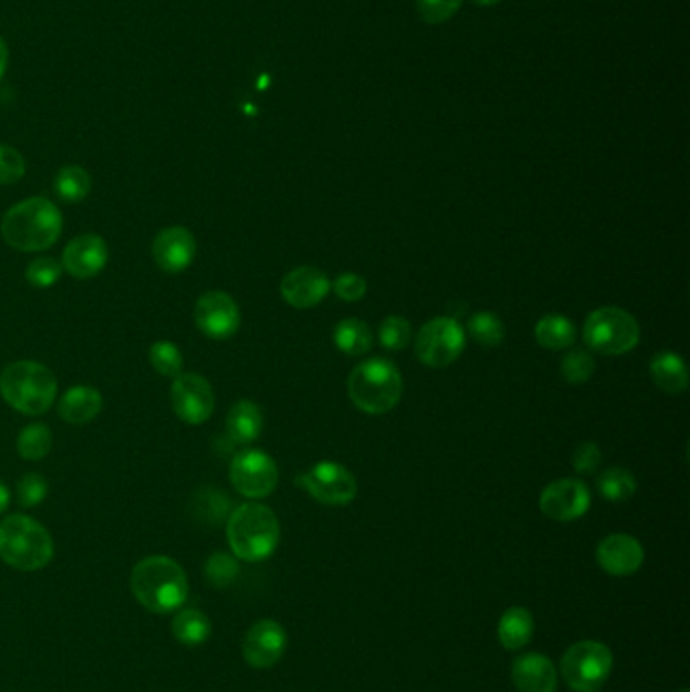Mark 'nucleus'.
<instances>
[{
	"label": "nucleus",
	"mask_w": 690,
	"mask_h": 692,
	"mask_svg": "<svg viewBox=\"0 0 690 692\" xmlns=\"http://www.w3.org/2000/svg\"><path fill=\"white\" fill-rule=\"evenodd\" d=\"M61 211L45 197H31L14 205L0 221L2 240L25 253L49 250L61 238Z\"/></svg>",
	"instance_id": "f257e3e1"
},
{
	"label": "nucleus",
	"mask_w": 690,
	"mask_h": 692,
	"mask_svg": "<svg viewBox=\"0 0 690 692\" xmlns=\"http://www.w3.org/2000/svg\"><path fill=\"white\" fill-rule=\"evenodd\" d=\"M130 589L136 601L148 612L174 613L188 598V577L185 569L164 555H150L138 561L130 575Z\"/></svg>",
	"instance_id": "f03ea898"
},
{
	"label": "nucleus",
	"mask_w": 690,
	"mask_h": 692,
	"mask_svg": "<svg viewBox=\"0 0 690 692\" xmlns=\"http://www.w3.org/2000/svg\"><path fill=\"white\" fill-rule=\"evenodd\" d=\"M227 541L238 560L248 563L266 561L279 545L276 512L260 503L238 506L227 519Z\"/></svg>",
	"instance_id": "7ed1b4c3"
},
{
	"label": "nucleus",
	"mask_w": 690,
	"mask_h": 692,
	"mask_svg": "<svg viewBox=\"0 0 690 692\" xmlns=\"http://www.w3.org/2000/svg\"><path fill=\"white\" fill-rule=\"evenodd\" d=\"M55 555L54 539L39 520L11 515L0 522V560L19 572L45 569Z\"/></svg>",
	"instance_id": "20e7f679"
},
{
	"label": "nucleus",
	"mask_w": 690,
	"mask_h": 692,
	"mask_svg": "<svg viewBox=\"0 0 690 692\" xmlns=\"http://www.w3.org/2000/svg\"><path fill=\"white\" fill-rule=\"evenodd\" d=\"M0 395L16 412L43 415L57 397V379L37 360H16L0 373Z\"/></svg>",
	"instance_id": "39448f33"
},
{
	"label": "nucleus",
	"mask_w": 690,
	"mask_h": 692,
	"mask_svg": "<svg viewBox=\"0 0 690 692\" xmlns=\"http://www.w3.org/2000/svg\"><path fill=\"white\" fill-rule=\"evenodd\" d=\"M346 391L360 412L383 415L391 412L401 400L403 379L391 360H365L348 374Z\"/></svg>",
	"instance_id": "423d86ee"
},
{
	"label": "nucleus",
	"mask_w": 690,
	"mask_h": 692,
	"mask_svg": "<svg viewBox=\"0 0 690 692\" xmlns=\"http://www.w3.org/2000/svg\"><path fill=\"white\" fill-rule=\"evenodd\" d=\"M584 341L591 350L601 355H624L636 348L640 326L636 319L622 308H598L585 320Z\"/></svg>",
	"instance_id": "0eeeda50"
},
{
	"label": "nucleus",
	"mask_w": 690,
	"mask_h": 692,
	"mask_svg": "<svg viewBox=\"0 0 690 692\" xmlns=\"http://www.w3.org/2000/svg\"><path fill=\"white\" fill-rule=\"evenodd\" d=\"M613 654L598 639H582L570 646L561 660V677L571 691L598 692L610 679Z\"/></svg>",
	"instance_id": "6e6552de"
},
{
	"label": "nucleus",
	"mask_w": 690,
	"mask_h": 692,
	"mask_svg": "<svg viewBox=\"0 0 690 692\" xmlns=\"http://www.w3.org/2000/svg\"><path fill=\"white\" fill-rule=\"evenodd\" d=\"M465 346L464 328L450 316L429 320L415 338V355L425 367L441 369L462 355Z\"/></svg>",
	"instance_id": "1a4fd4ad"
},
{
	"label": "nucleus",
	"mask_w": 690,
	"mask_h": 692,
	"mask_svg": "<svg viewBox=\"0 0 690 692\" xmlns=\"http://www.w3.org/2000/svg\"><path fill=\"white\" fill-rule=\"evenodd\" d=\"M294 482L322 505L345 506L357 496V480L353 472L336 462H320L304 474H298Z\"/></svg>",
	"instance_id": "9d476101"
},
{
	"label": "nucleus",
	"mask_w": 690,
	"mask_h": 692,
	"mask_svg": "<svg viewBox=\"0 0 690 692\" xmlns=\"http://www.w3.org/2000/svg\"><path fill=\"white\" fill-rule=\"evenodd\" d=\"M233 488L252 500L266 498L278 486V466L262 450H245L238 453L229 468Z\"/></svg>",
	"instance_id": "9b49d317"
},
{
	"label": "nucleus",
	"mask_w": 690,
	"mask_h": 692,
	"mask_svg": "<svg viewBox=\"0 0 690 692\" xmlns=\"http://www.w3.org/2000/svg\"><path fill=\"white\" fill-rule=\"evenodd\" d=\"M171 403L181 422L188 426H200L215 412V393L203 374L181 373L174 377Z\"/></svg>",
	"instance_id": "f8f14e48"
},
{
	"label": "nucleus",
	"mask_w": 690,
	"mask_h": 692,
	"mask_svg": "<svg viewBox=\"0 0 690 692\" xmlns=\"http://www.w3.org/2000/svg\"><path fill=\"white\" fill-rule=\"evenodd\" d=\"M195 322L205 336L226 341L240 331V307L229 293L219 290L203 293L195 304Z\"/></svg>",
	"instance_id": "ddd939ff"
},
{
	"label": "nucleus",
	"mask_w": 690,
	"mask_h": 692,
	"mask_svg": "<svg viewBox=\"0 0 690 692\" xmlns=\"http://www.w3.org/2000/svg\"><path fill=\"white\" fill-rule=\"evenodd\" d=\"M591 496L582 480L563 478L544 486L539 508L544 517L557 522L582 519L589 510Z\"/></svg>",
	"instance_id": "4468645a"
},
{
	"label": "nucleus",
	"mask_w": 690,
	"mask_h": 692,
	"mask_svg": "<svg viewBox=\"0 0 690 692\" xmlns=\"http://www.w3.org/2000/svg\"><path fill=\"white\" fill-rule=\"evenodd\" d=\"M288 636L284 626L276 620H260L255 622L243 638V660L252 668L266 670L279 662V658L286 653Z\"/></svg>",
	"instance_id": "2eb2a0df"
},
{
	"label": "nucleus",
	"mask_w": 690,
	"mask_h": 692,
	"mask_svg": "<svg viewBox=\"0 0 690 692\" xmlns=\"http://www.w3.org/2000/svg\"><path fill=\"white\" fill-rule=\"evenodd\" d=\"M152 257L162 272H185L197 257L195 235L186 227L173 226L162 229L152 241Z\"/></svg>",
	"instance_id": "dca6fc26"
},
{
	"label": "nucleus",
	"mask_w": 690,
	"mask_h": 692,
	"mask_svg": "<svg viewBox=\"0 0 690 692\" xmlns=\"http://www.w3.org/2000/svg\"><path fill=\"white\" fill-rule=\"evenodd\" d=\"M107 245L95 233H83L67 243L61 255V267L78 280H90L107 264Z\"/></svg>",
	"instance_id": "f3484780"
},
{
	"label": "nucleus",
	"mask_w": 690,
	"mask_h": 692,
	"mask_svg": "<svg viewBox=\"0 0 690 692\" xmlns=\"http://www.w3.org/2000/svg\"><path fill=\"white\" fill-rule=\"evenodd\" d=\"M279 292L290 307L314 308L331 292V280L319 267H296L284 276Z\"/></svg>",
	"instance_id": "a211bd4d"
},
{
	"label": "nucleus",
	"mask_w": 690,
	"mask_h": 692,
	"mask_svg": "<svg viewBox=\"0 0 690 692\" xmlns=\"http://www.w3.org/2000/svg\"><path fill=\"white\" fill-rule=\"evenodd\" d=\"M596 560L599 567L613 577L634 575L644 563V546L632 534H610L599 543Z\"/></svg>",
	"instance_id": "6ab92c4d"
},
{
	"label": "nucleus",
	"mask_w": 690,
	"mask_h": 692,
	"mask_svg": "<svg viewBox=\"0 0 690 692\" xmlns=\"http://www.w3.org/2000/svg\"><path fill=\"white\" fill-rule=\"evenodd\" d=\"M510 677L518 692H557V668L544 654H522L515 660Z\"/></svg>",
	"instance_id": "aec40b11"
},
{
	"label": "nucleus",
	"mask_w": 690,
	"mask_h": 692,
	"mask_svg": "<svg viewBox=\"0 0 690 692\" xmlns=\"http://www.w3.org/2000/svg\"><path fill=\"white\" fill-rule=\"evenodd\" d=\"M102 405L104 400L97 389L88 385L71 387L59 401V417L71 426H83L100 415Z\"/></svg>",
	"instance_id": "412c9836"
},
{
	"label": "nucleus",
	"mask_w": 690,
	"mask_h": 692,
	"mask_svg": "<svg viewBox=\"0 0 690 692\" xmlns=\"http://www.w3.org/2000/svg\"><path fill=\"white\" fill-rule=\"evenodd\" d=\"M264 429V415L257 403L241 400L227 413V434L233 443H252Z\"/></svg>",
	"instance_id": "4be33fe9"
},
{
	"label": "nucleus",
	"mask_w": 690,
	"mask_h": 692,
	"mask_svg": "<svg viewBox=\"0 0 690 692\" xmlns=\"http://www.w3.org/2000/svg\"><path fill=\"white\" fill-rule=\"evenodd\" d=\"M651 377L658 389L668 395H678L689 387V371L677 353L664 350L651 360Z\"/></svg>",
	"instance_id": "5701e85b"
},
{
	"label": "nucleus",
	"mask_w": 690,
	"mask_h": 692,
	"mask_svg": "<svg viewBox=\"0 0 690 692\" xmlns=\"http://www.w3.org/2000/svg\"><path fill=\"white\" fill-rule=\"evenodd\" d=\"M534 620L527 608H508L498 622V639L506 650H520L532 639Z\"/></svg>",
	"instance_id": "b1692460"
},
{
	"label": "nucleus",
	"mask_w": 690,
	"mask_h": 692,
	"mask_svg": "<svg viewBox=\"0 0 690 692\" xmlns=\"http://www.w3.org/2000/svg\"><path fill=\"white\" fill-rule=\"evenodd\" d=\"M171 627H173L174 639L186 648H197L211 638V620L195 608L176 610Z\"/></svg>",
	"instance_id": "393cba45"
},
{
	"label": "nucleus",
	"mask_w": 690,
	"mask_h": 692,
	"mask_svg": "<svg viewBox=\"0 0 690 692\" xmlns=\"http://www.w3.org/2000/svg\"><path fill=\"white\" fill-rule=\"evenodd\" d=\"M334 345L348 357H360L372 346V333L367 322L357 319L341 320L334 328Z\"/></svg>",
	"instance_id": "a878e982"
},
{
	"label": "nucleus",
	"mask_w": 690,
	"mask_h": 692,
	"mask_svg": "<svg viewBox=\"0 0 690 692\" xmlns=\"http://www.w3.org/2000/svg\"><path fill=\"white\" fill-rule=\"evenodd\" d=\"M537 343L549 350H565L575 343V326L561 314H547L534 326Z\"/></svg>",
	"instance_id": "bb28decb"
},
{
	"label": "nucleus",
	"mask_w": 690,
	"mask_h": 692,
	"mask_svg": "<svg viewBox=\"0 0 690 692\" xmlns=\"http://www.w3.org/2000/svg\"><path fill=\"white\" fill-rule=\"evenodd\" d=\"M92 191V176L78 164L64 166L55 176V193L66 203H81Z\"/></svg>",
	"instance_id": "cd10ccee"
},
{
	"label": "nucleus",
	"mask_w": 690,
	"mask_h": 692,
	"mask_svg": "<svg viewBox=\"0 0 690 692\" xmlns=\"http://www.w3.org/2000/svg\"><path fill=\"white\" fill-rule=\"evenodd\" d=\"M54 436L51 429L43 424H31L16 438V452L28 462H39L51 452Z\"/></svg>",
	"instance_id": "c85d7f7f"
},
{
	"label": "nucleus",
	"mask_w": 690,
	"mask_h": 692,
	"mask_svg": "<svg viewBox=\"0 0 690 692\" xmlns=\"http://www.w3.org/2000/svg\"><path fill=\"white\" fill-rule=\"evenodd\" d=\"M637 482L625 468H608L598 478V491L610 503H622L636 494Z\"/></svg>",
	"instance_id": "c756f323"
},
{
	"label": "nucleus",
	"mask_w": 690,
	"mask_h": 692,
	"mask_svg": "<svg viewBox=\"0 0 690 692\" xmlns=\"http://www.w3.org/2000/svg\"><path fill=\"white\" fill-rule=\"evenodd\" d=\"M468 333L486 348H494L505 341V322L494 312H476L468 320Z\"/></svg>",
	"instance_id": "7c9ffc66"
},
{
	"label": "nucleus",
	"mask_w": 690,
	"mask_h": 692,
	"mask_svg": "<svg viewBox=\"0 0 690 692\" xmlns=\"http://www.w3.org/2000/svg\"><path fill=\"white\" fill-rule=\"evenodd\" d=\"M148 359L157 373L162 377H179L183 373V353L171 341H157L148 348Z\"/></svg>",
	"instance_id": "2f4dec72"
},
{
	"label": "nucleus",
	"mask_w": 690,
	"mask_h": 692,
	"mask_svg": "<svg viewBox=\"0 0 690 692\" xmlns=\"http://www.w3.org/2000/svg\"><path fill=\"white\" fill-rule=\"evenodd\" d=\"M596 371V360L585 348H573L561 362V374L571 385H584Z\"/></svg>",
	"instance_id": "473e14b6"
},
{
	"label": "nucleus",
	"mask_w": 690,
	"mask_h": 692,
	"mask_svg": "<svg viewBox=\"0 0 690 692\" xmlns=\"http://www.w3.org/2000/svg\"><path fill=\"white\" fill-rule=\"evenodd\" d=\"M238 575H240V563L233 555L223 551L212 553L205 563V577L212 587H219V589L229 587L238 579Z\"/></svg>",
	"instance_id": "72a5a7b5"
},
{
	"label": "nucleus",
	"mask_w": 690,
	"mask_h": 692,
	"mask_svg": "<svg viewBox=\"0 0 690 692\" xmlns=\"http://www.w3.org/2000/svg\"><path fill=\"white\" fill-rule=\"evenodd\" d=\"M379 343L387 350H403L412 343V324L403 316H387L379 326Z\"/></svg>",
	"instance_id": "f704fd0d"
},
{
	"label": "nucleus",
	"mask_w": 690,
	"mask_h": 692,
	"mask_svg": "<svg viewBox=\"0 0 690 692\" xmlns=\"http://www.w3.org/2000/svg\"><path fill=\"white\" fill-rule=\"evenodd\" d=\"M61 274H64L61 262H57L54 257H37L28 264L25 278L35 288H51L61 280Z\"/></svg>",
	"instance_id": "c9c22d12"
},
{
	"label": "nucleus",
	"mask_w": 690,
	"mask_h": 692,
	"mask_svg": "<svg viewBox=\"0 0 690 692\" xmlns=\"http://www.w3.org/2000/svg\"><path fill=\"white\" fill-rule=\"evenodd\" d=\"M27 173V162L13 147L0 145V185H14Z\"/></svg>",
	"instance_id": "e433bc0d"
},
{
	"label": "nucleus",
	"mask_w": 690,
	"mask_h": 692,
	"mask_svg": "<svg viewBox=\"0 0 690 692\" xmlns=\"http://www.w3.org/2000/svg\"><path fill=\"white\" fill-rule=\"evenodd\" d=\"M49 491V484L47 480L43 478L41 474H25L23 478L19 480L16 484V500L23 508H31V506H37L45 500Z\"/></svg>",
	"instance_id": "4c0bfd02"
},
{
	"label": "nucleus",
	"mask_w": 690,
	"mask_h": 692,
	"mask_svg": "<svg viewBox=\"0 0 690 692\" xmlns=\"http://www.w3.org/2000/svg\"><path fill=\"white\" fill-rule=\"evenodd\" d=\"M462 0H417V13L429 25H439L458 13Z\"/></svg>",
	"instance_id": "58836bf2"
},
{
	"label": "nucleus",
	"mask_w": 690,
	"mask_h": 692,
	"mask_svg": "<svg viewBox=\"0 0 690 692\" xmlns=\"http://www.w3.org/2000/svg\"><path fill=\"white\" fill-rule=\"evenodd\" d=\"M571 464H573V470L577 474H582V476L594 474L598 470L599 464H601V450H599L598 443L596 441L579 443L575 448V452H573Z\"/></svg>",
	"instance_id": "ea45409f"
},
{
	"label": "nucleus",
	"mask_w": 690,
	"mask_h": 692,
	"mask_svg": "<svg viewBox=\"0 0 690 692\" xmlns=\"http://www.w3.org/2000/svg\"><path fill=\"white\" fill-rule=\"evenodd\" d=\"M334 292L345 302H359L367 293V280L359 274H343L334 281Z\"/></svg>",
	"instance_id": "a19ab883"
},
{
	"label": "nucleus",
	"mask_w": 690,
	"mask_h": 692,
	"mask_svg": "<svg viewBox=\"0 0 690 692\" xmlns=\"http://www.w3.org/2000/svg\"><path fill=\"white\" fill-rule=\"evenodd\" d=\"M9 505H11V493H9L7 484L0 482V515L9 508Z\"/></svg>",
	"instance_id": "79ce46f5"
},
{
	"label": "nucleus",
	"mask_w": 690,
	"mask_h": 692,
	"mask_svg": "<svg viewBox=\"0 0 690 692\" xmlns=\"http://www.w3.org/2000/svg\"><path fill=\"white\" fill-rule=\"evenodd\" d=\"M7 64H9V49H7V43L0 37V78L4 76L7 71Z\"/></svg>",
	"instance_id": "37998d69"
},
{
	"label": "nucleus",
	"mask_w": 690,
	"mask_h": 692,
	"mask_svg": "<svg viewBox=\"0 0 690 692\" xmlns=\"http://www.w3.org/2000/svg\"><path fill=\"white\" fill-rule=\"evenodd\" d=\"M476 4L480 7H491V4H496V2H501V0H474Z\"/></svg>",
	"instance_id": "c03bdc74"
},
{
	"label": "nucleus",
	"mask_w": 690,
	"mask_h": 692,
	"mask_svg": "<svg viewBox=\"0 0 690 692\" xmlns=\"http://www.w3.org/2000/svg\"><path fill=\"white\" fill-rule=\"evenodd\" d=\"M678 692H690L689 689H682V691H678Z\"/></svg>",
	"instance_id": "a18cd8bd"
}]
</instances>
